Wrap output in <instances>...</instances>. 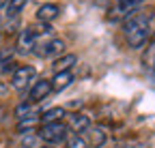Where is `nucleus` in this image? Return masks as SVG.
<instances>
[{
    "label": "nucleus",
    "instance_id": "1",
    "mask_svg": "<svg viewBox=\"0 0 155 148\" xmlns=\"http://www.w3.org/2000/svg\"><path fill=\"white\" fill-rule=\"evenodd\" d=\"M153 22H155V11H144V9L134 11L129 17L123 20V34L131 49H144V45L153 36Z\"/></svg>",
    "mask_w": 155,
    "mask_h": 148
},
{
    "label": "nucleus",
    "instance_id": "2",
    "mask_svg": "<svg viewBox=\"0 0 155 148\" xmlns=\"http://www.w3.org/2000/svg\"><path fill=\"white\" fill-rule=\"evenodd\" d=\"M65 41L61 39V36H54V34H41L35 43V49L32 54L37 58H61L65 54Z\"/></svg>",
    "mask_w": 155,
    "mask_h": 148
},
{
    "label": "nucleus",
    "instance_id": "3",
    "mask_svg": "<svg viewBox=\"0 0 155 148\" xmlns=\"http://www.w3.org/2000/svg\"><path fill=\"white\" fill-rule=\"evenodd\" d=\"M39 137L43 140V144H50V146H56L69 137V127L61 120V122H45L39 127Z\"/></svg>",
    "mask_w": 155,
    "mask_h": 148
},
{
    "label": "nucleus",
    "instance_id": "4",
    "mask_svg": "<svg viewBox=\"0 0 155 148\" xmlns=\"http://www.w3.org/2000/svg\"><path fill=\"white\" fill-rule=\"evenodd\" d=\"M35 82H37V69L30 67V65L17 67V69L11 73V88L17 90V92L30 90V86H32Z\"/></svg>",
    "mask_w": 155,
    "mask_h": 148
},
{
    "label": "nucleus",
    "instance_id": "5",
    "mask_svg": "<svg viewBox=\"0 0 155 148\" xmlns=\"http://www.w3.org/2000/svg\"><path fill=\"white\" fill-rule=\"evenodd\" d=\"M37 39H39V26H26L24 30H19L15 47H13L15 54H19V56H28V54H32Z\"/></svg>",
    "mask_w": 155,
    "mask_h": 148
},
{
    "label": "nucleus",
    "instance_id": "6",
    "mask_svg": "<svg viewBox=\"0 0 155 148\" xmlns=\"http://www.w3.org/2000/svg\"><path fill=\"white\" fill-rule=\"evenodd\" d=\"M142 2L144 0H114V7L110 9V17L112 20H125L134 11H138Z\"/></svg>",
    "mask_w": 155,
    "mask_h": 148
},
{
    "label": "nucleus",
    "instance_id": "7",
    "mask_svg": "<svg viewBox=\"0 0 155 148\" xmlns=\"http://www.w3.org/2000/svg\"><path fill=\"white\" fill-rule=\"evenodd\" d=\"M50 92H52V80L39 77V80L30 86V90H28V99H26V101L32 103V105H37V103H41L43 99H48Z\"/></svg>",
    "mask_w": 155,
    "mask_h": 148
},
{
    "label": "nucleus",
    "instance_id": "8",
    "mask_svg": "<svg viewBox=\"0 0 155 148\" xmlns=\"http://www.w3.org/2000/svg\"><path fill=\"white\" fill-rule=\"evenodd\" d=\"M82 137H84L86 146L101 148V146H106V142H108V131H106V127H101V124H91L88 131H86Z\"/></svg>",
    "mask_w": 155,
    "mask_h": 148
},
{
    "label": "nucleus",
    "instance_id": "9",
    "mask_svg": "<svg viewBox=\"0 0 155 148\" xmlns=\"http://www.w3.org/2000/svg\"><path fill=\"white\" fill-rule=\"evenodd\" d=\"M93 122H91V116L88 114H71L69 116V131L71 133H75V135H84L86 131H88V127H91Z\"/></svg>",
    "mask_w": 155,
    "mask_h": 148
},
{
    "label": "nucleus",
    "instance_id": "10",
    "mask_svg": "<svg viewBox=\"0 0 155 148\" xmlns=\"http://www.w3.org/2000/svg\"><path fill=\"white\" fill-rule=\"evenodd\" d=\"M58 13H61L58 5L45 2V5H41V7L37 9V22H39V24H52L56 17H58Z\"/></svg>",
    "mask_w": 155,
    "mask_h": 148
},
{
    "label": "nucleus",
    "instance_id": "11",
    "mask_svg": "<svg viewBox=\"0 0 155 148\" xmlns=\"http://www.w3.org/2000/svg\"><path fill=\"white\" fill-rule=\"evenodd\" d=\"M73 82H75L73 71H63V73H56L54 80H52V92H61V90L69 88Z\"/></svg>",
    "mask_w": 155,
    "mask_h": 148
},
{
    "label": "nucleus",
    "instance_id": "12",
    "mask_svg": "<svg viewBox=\"0 0 155 148\" xmlns=\"http://www.w3.org/2000/svg\"><path fill=\"white\" fill-rule=\"evenodd\" d=\"M142 67L149 71V73H155V32L151 36V41L144 45V52H142Z\"/></svg>",
    "mask_w": 155,
    "mask_h": 148
},
{
    "label": "nucleus",
    "instance_id": "13",
    "mask_svg": "<svg viewBox=\"0 0 155 148\" xmlns=\"http://www.w3.org/2000/svg\"><path fill=\"white\" fill-rule=\"evenodd\" d=\"M75 62H78V56H75V54H63L61 58H56V60L52 62L54 75H56V73H63V71H71Z\"/></svg>",
    "mask_w": 155,
    "mask_h": 148
},
{
    "label": "nucleus",
    "instance_id": "14",
    "mask_svg": "<svg viewBox=\"0 0 155 148\" xmlns=\"http://www.w3.org/2000/svg\"><path fill=\"white\" fill-rule=\"evenodd\" d=\"M65 107H50V109H45V112H41V124H45V122H61L63 118H65Z\"/></svg>",
    "mask_w": 155,
    "mask_h": 148
},
{
    "label": "nucleus",
    "instance_id": "15",
    "mask_svg": "<svg viewBox=\"0 0 155 148\" xmlns=\"http://www.w3.org/2000/svg\"><path fill=\"white\" fill-rule=\"evenodd\" d=\"M26 2H28V0H9V5H7V9H5L7 20H17L19 13L24 11Z\"/></svg>",
    "mask_w": 155,
    "mask_h": 148
},
{
    "label": "nucleus",
    "instance_id": "16",
    "mask_svg": "<svg viewBox=\"0 0 155 148\" xmlns=\"http://www.w3.org/2000/svg\"><path fill=\"white\" fill-rule=\"evenodd\" d=\"M19 144H22V148H45V144H43L41 137H39V133H26V135H22Z\"/></svg>",
    "mask_w": 155,
    "mask_h": 148
},
{
    "label": "nucleus",
    "instance_id": "17",
    "mask_svg": "<svg viewBox=\"0 0 155 148\" xmlns=\"http://www.w3.org/2000/svg\"><path fill=\"white\" fill-rule=\"evenodd\" d=\"M35 114H41V112H37V109H35V105H32V103H28V101L19 103V105L15 107V116H17V120L28 118V116H35Z\"/></svg>",
    "mask_w": 155,
    "mask_h": 148
},
{
    "label": "nucleus",
    "instance_id": "18",
    "mask_svg": "<svg viewBox=\"0 0 155 148\" xmlns=\"http://www.w3.org/2000/svg\"><path fill=\"white\" fill-rule=\"evenodd\" d=\"M65 142H67V148H86L84 137L82 135H75V133H69V137Z\"/></svg>",
    "mask_w": 155,
    "mask_h": 148
},
{
    "label": "nucleus",
    "instance_id": "19",
    "mask_svg": "<svg viewBox=\"0 0 155 148\" xmlns=\"http://www.w3.org/2000/svg\"><path fill=\"white\" fill-rule=\"evenodd\" d=\"M13 58H15V49L13 47H0V65L11 62Z\"/></svg>",
    "mask_w": 155,
    "mask_h": 148
},
{
    "label": "nucleus",
    "instance_id": "20",
    "mask_svg": "<svg viewBox=\"0 0 155 148\" xmlns=\"http://www.w3.org/2000/svg\"><path fill=\"white\" fill-rule=\"evenodd\" d=\"M15 69H17L15 60H11V62H5V65H0V73H7V71H15Z\"/></svg>",
    "mask_w": 155,
    "mask_h": 148
},
{
    "label": "nucleus",
    "instance_id": "21",
    "mask_svg": "<svg viewBox=\"0 0 155 148\" xmlns=\"http://www.w3.org/2000/svg\"><path fill=\"white\" fill-rule=\"evenodd\" d=\"M7 5H9V0H0V11H5Z\"/></svg>",
    "mask_w": 155,
    "mask_h": 148
},
{
    "label": "nucleus",
    "instance_id": "22",
    "mask_svg": "<svg viewBox=\"0 0 155 148\" xmlns=\"http://www.w3.org/2000/svg\"><path fill=\"white\" fill-rule=\"evenodd\" d=\"M0 36H2V17H0Z\"/></svg>",
    "mask_w": 155,
    "mask_h": 148
}]
</instances>
